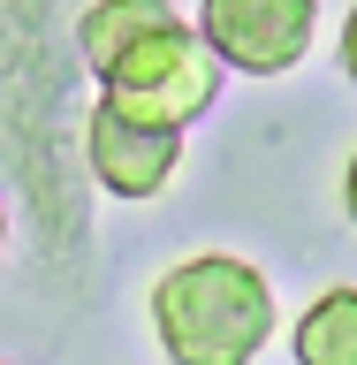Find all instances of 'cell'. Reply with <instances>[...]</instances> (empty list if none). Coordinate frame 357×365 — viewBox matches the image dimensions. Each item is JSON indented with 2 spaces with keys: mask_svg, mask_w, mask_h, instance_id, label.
Segmentation results:
<instances>
[{
  "mask_svg": "<svg viewBox=\"0 0 357 365\" xmlns=\"http://www.w3.org/2000/svg\"><path fill=\"white\" fill-rule=\"evenodd\" d=\"M342 76L357 84V8H350V23H342Z\"/></svg>",
  "mask_w": 357,
  "mask_h": 365,
  "instance_id": "cell-7",
  "label": "cell"
},
{
  "mask_svg": "<svg viewBox=\"0 0 357 365\" xmlns=\"http://www.w3.org/2000/svg\"><path fill=\"white\" fill-rule=\"evenodd\" d=\"M160 23H182L175 16V0H91L84 23H76V46H84V61L91 76L122 53V46H137L145 31H160Z\"/></svg>",
  "mask_w": 357,
  "mask_h": 365,
  "instance_id": "cell-5",
  "label": "cell"
},
{
  "mask_svg": "<svg viewBox=\"0 0 357 365\" xmlns=\"http://www.w3.org/2000/svg\"><path fill=\"white\" fill-rule=\"evenodd\" d=\"M84 160L99 175V190H114V198H160L175 182V168H182V130L137 122L114 99H99L91 122H84Z\"/></svg>",
  "mask_w": 357,
  "mask_h": 365,
  "instance_id": "cell-4",
  "label": "cell"
},
{
  "mask_svg": "<svg viewBox=\"0 0 357 365\" xmlns=\"http://www.w3.org/2000/svg\"><path fill=\"white\" fill-rule=\"evenodd\" d=\"M0 251H8V213H0Z\"/></svg>",
  "mask_w": 357,
  "mask_h": 365,
  "instance_id": "cell-9",
  "label": "cell"
},
{
  "mask_svg": "<svg viewBox=\"0 0 357 365\" xmlns=\"http://www.w3.org/2000/svg\"><path fill=\"white\" fill-rule=\"evenodd\" d=\"M152 335L167 365H251L274 335V289L251 259L198 251L152 282Z\"/></svg>",
  "mask_w": 357,
  "mask_h": 365,
  "instance_id": "cell-1",
  "label": "cell"
},
{
  "mask_svg": "<svg viewBox=\"0 0 357 365\" xmlns=\"http://www.w3.org/2000/svg\"><path fill=\"white\" fill-rule=\"evenodd\" d=\"M198 31L236 76H281V68H296L304 46H312L319 0H205Z\"/></svg>",
  "mask_w": 357,
  "mask_h": 365,
  "instance_id": "cell-3",
  "label": "cell"
},
{
  "mask_svg": "<svg viewBox=\"0 0 357 365\" xmlns=\"http://www.w3.org/2000/svg\"><path fill=\"white\" fill-rule=\"evenodd\" d=\"M296 365H357V289H327L296 319Z\"/></svg>",
  "mask_w": 357,
  "mask_h": 365,
  "instance_id": "cell-6",
  "label": "cell"
},
{
  "mask_svg": "<svg viewBox=\"0 0 357 365\" xmlns=\"http://www.w3.org/2000/svg\"><path fill=\"white\" fill-rule=\"evenodd\" d=\"M342 205H350V221H357V153H350V175H342Z\"/></svg>",
  "mask_w": 357,
  "mask_h": 365,
  "instance_id": "cell-8",
  "label": "cell"
},
{
  "mask_svg": "<svg viewBox=\"0 0 357 365\" xmlns=\"http://www.w3.org/2000/svg\"><path fill=\"white\" fill-rule=\"evenodd\" d=\"M221 53L205 46V31L190 23H160L137 46H122L107 68H99V91H107L122 114L137 122H167V130H190L213 99H221Z\"/></svg>",
  "mask_w": 357,
  "mask_h": 365,
  "instance_id": "cell-2",
  "label": "cell"
}]
</instances>
